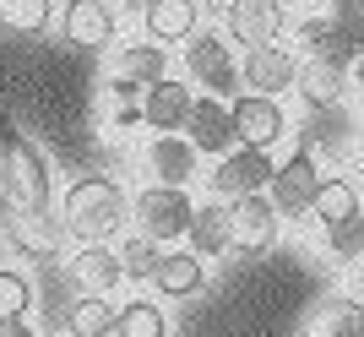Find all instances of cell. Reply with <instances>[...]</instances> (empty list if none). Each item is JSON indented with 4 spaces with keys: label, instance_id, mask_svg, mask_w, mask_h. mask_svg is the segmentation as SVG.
I'll list each match as a JSON object with an SVG mask.
<instances>
[{
    "label": "cell",
    "instance_id": "11",
    "mask_svg": "<svg viewBox=\"0 0 364 337\" xmlns=\"http://www.w3.org/2000/svg\"><path fill=\"white\" fill-rule=\"evenodd\" d=\"M141 174H147V185H174V191H191V185H196V174H201V153L180 137V131L152 137L147 147H141Z\"/></svg>",
    "mask_w": 364,
    "mask_h": 337
},
{
    "label": "cell",
    "instance_id": "37",
    "mask_svg": "<svg viewBox=\"0 0 364 337\" xmlns=\"http://www.w3.org/2000/svg\"><path fill=\"white\" fill-rule=\"evenodd\" d=\"M359 164H364V137H359Z\"/></svg>",
    "mask_w": 364,
    "mask_h": 337
},
{
    "label": "cell",
    "instance_id": "16",
    "mask_svg": "<svg viewBox=\"0 0 364 337\" xmlns=\"http://www.w3.org/2000/svg\"><path fill=\"white\" fill-rule=\"evenodd\" d=\"M6 234H11V245L33 261H55L65 245V229H60V213H49V207H11L6 218Z\"/></svg>",
    "mask_w": 364,
    "mask_h": 337
},
{
    "label": "cell",
    "instance_id": "22",
    "mask_svg": "<svg viewBox=\"0 0 364 337\" xmlns=\"http://www.w3.org/2000/svg\"><path fill=\"white\" fill-rule=\"evenodd\" d=\"M294 92H299L310 109H332L343 92H348V71L332 60H299L294 71Z\"/></svg>",
    "mask_w": 364,
    "mask_h": 337
},
{
    "label": "cell",
    "instance_id": "26",
    "mask_svg": "<svg viewBox=\"0 0 364 337\" xmlns=\"http://www.w3.org/2000/svg\"><path fill=\"white\" fill-rule=\"evenodd\" d=\"M55 22V0H0V28L16 38H38Z\"/></svg>",
    "mask_w": 364,
    "mask_h": 337
},
{
    "label": "cell",
    "instance_id": "31",
    "mask_svg": "<svg viewBox=\"0 0 364 337\" xmlns=\"http://www.w3.org/2000/svg\"><path fill=\"white\" fill-rule=\"evenodd\" d=\"M326 16L348 33L353 44H364V0H332V6H326Z\"/></svg>",
    "mask_w": 364,
    "mask_h": 337
},
{
    "label": "cell",
    "instance_id": "23",
    "mask_svg": "<svg viewBox=\"0 0 364 337\" xmlns=\"http://www.w3.org/2000/svg\"><path fill=\"white\" fill-rule=\"evenodd\" d=\"M359 213H364V196H359V185H353L348 174L321 180V196H316V207H310V218H321V229L348 223V218H359Z\"/></svg>",
    "mask_w": 364,
    "mask_h": 337
},
{
    "label": "cell",
    "instance_id": "14",
    "mask_svg": "<svg viewBox=\"0 0 364 337\" xmlns=\"http://www.w3.org/2000/svg\"><path fill=\"white\" fill-rule=\"evenodd\" d=\"M289 49L299 55V60H332V65H343V71H348V60L359 55L364 44H353V38L337 28L326 11H310V16H299V22H294V44H289Z\"/></svg>",
    "mask_w": 364,
    "mask_h": 337
},
{
    "label": "cell",
    "instance_id": "38",
    "mask_svg": "<svg viewBox=\"0 0 364 337\" xmlns=\"http://www.w3.org/2000/svg\"><path fill=\"white\" fill-rule=\"evenodd\" d=\"M109 337H114V332H109Z\"/></svg>",
    "mask_w": 364,
    "mask_h": 337
},
{
    "label": "cell",
    "instance_id": "29",
    "mask_svg": "<svg viewBox=\"0 0 364 337\" xmlns=\"http://www.w3.org/2000/svg\"><path fill=\"white\" fill-rule=\"evenodd\" d=\"M316 337H364V299H332L316 321Z\"/></svg>",
    "mask_w": 364,
    "mask_h": 337
},
{
    "label": "cell",
    "instance_id": "21",
    "mask_svg": "<svg viewBox=\"0 0 364 337\" xmlns=\"http://www.w3.org/2000/svg\"><path fill=\"white\" fill-rule=\"evenodd\" d=\"M185 240H191V256H201V261H213V256H223L234 240H228V201H196V213H191V229H185Z\"/></svg>",
    "mask_w": 364,
    "mask_h": 337
},
{
    "label": "cell",
    "instance_id": "35",
    "mask_svg": "<svg viewBox=\"0 0 364 337\" xmlns=\"http://www.w3.org/2000/svg\"><path fill=\"white\" fill-rule=\"evenodd\" d=\"M201 11H228V6H234V0H196Z\"/></svg>",
    "mask_w": 364,
    "mask_h": 337
},
{
    "label": "cell",
    "instance_id": "32",
    "mask_svg": "<svg viewBox=\"0 0 364 337\" xmlns=\"http://www.w3.org/2000/svg\"><path fill=\"white\" fill-rule=\"evenodd\" d=\"M348 299H364V256L348 267Z\"/></svg>",
    "mask_w": 364,
    "mask_h": 337
},
{
    "label": "cell",
    "instance_id": "20",
    "mask_svg": "<svg viewBox=\"0 0 364 337\" xmlns=\"http://www.w3.org/2000/svg\"><path fill=\"white\" fill-rule=\"evenodd\" d=\"M152 289L164 299H196L207 289V261L191 256V250H164L158 272H152Z\"/></svg>",
    "mask_w": 364,
    "mask_h": 337
},
{
    "label": "cell",
    "instance_id": "1",
    "mask_svg": "<svg viewBox=\"0 0 364 337\" xmlns=\"http://www.w3.org/2000/svg\"><path fill=\"white\" fill-rule=\"evenodd\" d=\"M125 223H131V196H125L120 180H109V174H82V180L65 185V196H60L65 240H76V245H109Z\"/></svg>",
    "mask_w": 364,
    "mask_h": 337
},
{
    "label": "cell",
    "instance_id": "15",
    "mask_svg": "<svg viewBox=\"0 0 364 337\" xmlns=\"http://www.w3.org/2000/svg\"><path fill=\"white\" fill-rule=\"evenodd\" d=\"M180 137L191 141L201 158H223V153L240 147V141H234V114H228V104H223V98H213V92H196L191 120H185Z\"/></svg>",
    "mask_w": 364,
    "mask_h": 337
},
{
    "label": "cell",
    "instance_id": "4",
    "mask_svg": "<svg viewBox=\"0 0 364 337\" xmlns=\"http://www.w3.org/2000/svg\"><path fill=\"white\" fill-rule=\"evenodd\" d=\"M191 213H196L191 191H174V185H141L136 196H131V223H136V234H147L158 245L185 240Z\"/></svg>",
    "mask_w": 364,
    "mask_h": 337
},
{
    "label": "cell",
    "instance_id": "36",
    "mask_svg": "<svg viewBox=\"0 0 364 337\" xmlns=\"http://www.w3.org/2000/svg\"><path fill=\"white\" fill-rule=\"evenodd\" d=\"M310 6H321V11H326V6H332V0H310Z\"/></svg>",
    "mask_w": 364,
    "mask_h": 337
},
{
    "label": "cell",
    "instance_id": "30",
    "mask_svg": "<svg viewBox=\"0 0 364 337\" xmlns=\"http://www.w3.org/2000/svg\"><path fill=\"white\" fill-rule=\"evenodd\" d=\"M321 245H326V256L337 261V267H353V261L364 256V213L348 218V223H332V229H321Z\"/></svg>",
    "mask_w": 364,
    "mask_h": 337
},
{
    "label": "cell",
    "instance_id": "28",
    "mask_svg": "<svg viewBox=\"0 0 364 337\" xmlns=\"http://www.w3.org/2000/svg\"><path fill=\"white\" fill-rule=\"evenodd\" d=\"M38 305V289H33L28 272L16 267H0V321H28V310Z\"/></svg>",
    "mask_w": 364,
    "mask_h": 337
},
{
    "label": "cell",
    "instance_id": "12",
    "mask_svg": "<svg viewBox=\"0 0 364 337\" xmlns=\"http://www.w3.org/2000/svg\"><path fill=\"white\" fill-rule=\"evenodd\" d=\"M277 234H283V218H277L272 196L228 201V240H234V250H245V256H267V250L277 245Z\"/></svg>",
    "mask_w": 364,
    "mask_h": 337
},
{
    "label": "cell",
    "instance_id": "25",
    "mask_svg": "<svg viewBox=\"0 0 364 337\" xmlns=\"http://www.w3.org/2000/svg\"><path fill=\"white\" fill-rule=\"evenodd\" d=\"M114 337H168V316L158 299H125L114 310Z\"/></svg>",
    "mask_w": 364,
    "mask_h": 337
},
{
    "label": "cell",
    "instance_id": "17",
    "mask_svg": "<svg viewBox=\"0 0 364 337\" xmlns=\"http://www.w3.org/2000/svg\"><path fill=\"white\" fill-rule=\"evenodd\" d=\"M136 104H141V125H147L152 137H168V131H185L191 104H196V87L180 82V77H164V82H152Z\"/></svg>",
    "mask_w": 364,
    "mask_h": 337
},
{
    "label": "cell",
    "instance_id": "34",
    "mask_svg": "<svg viewBox=\"0 0 364 337\" xmlns=\"http://www.w3.org/2000/svg\"><path fill=\"white\" fill-rule=\"evenodd\" d=\"M348 87H353V92H364V49L348 60Z\"/></svg>",
    "mask_w": 364,
    "mask_h": 337
},
{
    "label": "cell",
    "instance_id": "24",
    "mask_svg": "<svg viewBox=\"0 0 364 337\" xmlns=\"http://www.w3.org/2000/svg\"><path fill=\"white\" fill-rule=\"evenodd\" d=\"M114 299H98V294H82L65 310V337H109L114 332Z\"/></svg>",
    "mask_w": 364,
    "mask_h": 337
},
{
    "label": "cell",
    "instance_id": "13",
    "mask_svg": "<svg viewBox=\"0 0 364 337\" xmlns=\"http://www.w3.org/2000/svg\"><path fill=\"white\" fill-rule=\"evenodd\" d=\"M294 71H299V55H294L289 44L245 49V60H240V92L283 98V92H294Z\"/></svg>",
    "mask_w": 364,
    "mask_h": 337
},
{
    "label": "cell",
    "instance_id": "18",
    "mask_svg": "<svg viewBox=\"0 0 364 337\" xmlns=\"http://www.w3.org/2000/svg\"><path fill=\"white\" fill-rule=\"evenodd\" d=\"M65 277H71V289L98 294V299H114V289L125 283L114 245H76L71 261H65Z\"/></svg>",
    "mask_w": 364,
    "mask_h": 337
},
{
    "label": "cell",
    "instance_id": "9",
    "mask_svg": "<svg viewBox=\"0 0 364 337\" xmlns=\"http://www.w3.org/2000/svg\"><path fill=\"white\" fill-rule=\"evenodd\" d=\"M228 114H234V141L240 147H261V153H272L277 141L294 131L283 98H261V92H240L228 104Z\"/></svg>",
    "mask_w": 364,
    "mask_h": 337
},
{
    "label": "cell",
    "instance_id": "5",
    "mask_svg": "<svg viewBox=\"0 0 364 337\" xmlns=\"http://www.w3.org/2000/svg\"><path fill=\"white\" fill-rule=\"evenodd\" d=\"M168 77V49L152 44V38H141V44H114L104 60V87L114 92V98H141V92L152 87V82Z\"/></svg>",
    "mask_w": 364,
    "mask_h": 337
},
{
    "label": "cell",
    "instance_id": "19",
    "mask_svg": "<svg viewBox=\"0 0 364 337\" xmlns=\"http://www.w3.org/2000/svg\"><path fill=\"white\" fill-rule=\"evenodd\" d=\"M141 28H147L152 44L174 49V44H185V38L201 28V6H196V0H147Z\"/></svg>",
    "mask_w": 364,
    "mask_h": 337
},
{
    "label": "cell",
    "instance_id": "6",
    "mask_svg": "<svg viewBox=\"0 0 364 337\" xmlns=\"http://www.w3.org/2000/svg\"><path fill=\"white\" fill-rule=\"evenodd\" d=\"M277 174V158L261 147H234V153L213 158L207 168V191L218 201H240V196H267V185Z\"/></svg>",
    "mask_w": 364,
    "mask_h": 337
},
{
    "label": "cell",
    "instance_id": "10",
    "mask_svg": "<svg viewBox=\"0 0 364 337\" xmlns=\"http://www.w3.org/2000/svg\"><path fill=\"white\" fill-rule=\"evenodd\" d=\"M289 33V0H234L223 11V38L234 49H261Z\"/></svg>",
    "mask_w": 364,
    "mask_h": 337
},
{
    "label": "cell",
    "instance_id": "8",
    "mask_svg": "<svg viewBox=\"0 0 364 337\" xmlns=\"http://www.w3.org/2000/svg\"><path fill=\"white\" fill-rule=\"evenodd\" d=\"M60 33L82 55H109L120 38V11L114 0H65L60 6Z\"/></svg>",
    "mask_w": 364,
    "mask_h": 337
},
{
    "label": "cell",
    "instance_id": "7",
    "mask_svg": "<svg viewBox=\"0 0 364 337\" xmlns=\"http://www.w3.org/2000/svg\"><path fill=\"white\" fill-rule=\"evenodd\" d=\"M321 180H326V174H321V164H316V153H310V147L289 153L283 164H277L272 185H267V196H272L277 218H283V223L310 218V207H316V196H321Z\"/></svg>",
    "mask_w": 364,
    "mask_h": 337
},
{
    "label": "cell",
    "instance_id": "27",
    "mask_svg": "<svg viewBox=\"0 0 364 337\" xmlns=\"http://www.w3.org/2000/svg\"><path fill=\"white\" fill-rule=\"evenodd\" d=\"M164 250H168V245H158V240H147V234H125L120 245H114V256H120V272H125V283H152V272H158Z\"/></svg>",
    "mask_w": 364,
    "mask_h": 337
},
{
    "label": "cell",
    "instance_id": "2",
    "mask_svg": "<svg viewBox=\"0 0 364 337\" xmlns=\"http://www.w3.org/2000/svg\"><path fill=\"white\" fill-rule=\"evenodd\" d=\"M0 191L11 207H49L55 201V174H49V158L33 147L22 131H0Z\"/></svg>",
    "mask_w": 364,
    "mask_h": 337
},
{
    "label": "cell",
    "instance_id": "33",
    "mask_svg": "<svg viewBox=\"0 0 364 337\" xmlns=\"http://www.w3.org/2000/svg\"><path fill=\"white\" fill-rule=\"evenodd\" d=\"M0 337H44V332L28 326V321H0Z\"/></svg>",
    "mask_w": 364,
    "mask_h": 337
},
{
    "label": "cell",
    "instance_id": "3",
    "mask_svg": "<svg viewBox=\"0 0 364 337\" xmlns=\"http://www.w3.org/2000/svg\"><path fill=\"white\" fill-rule=\"evenodd\" d=\"M180 49H185V82L196 92H213L223 104L240 98V65H234V44H228L223 33L196 28Z\"/></svg>",
    "mask_w": 364,
    "mask_h": 337
}]
</instances>
